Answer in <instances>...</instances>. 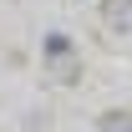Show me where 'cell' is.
I'll return each instance as SVG.
<instances>
[{"instance_id": "6da1fadb", "label": "cell", "mask_w": 132, "mask_h": 132, "mask_svg": "<svg viewBox=\"0 0 132 132\" xmlns=\"http://www.w3.org/2000/svg\"><path fill=\"white\" fill-rule=\"evenodd\" d=\"M46 71H51V81H61V86H76V81H81V61H76V51L46 56Z\"/></svg>"}, {"instance_id": "7a4b0ae2", "label": "cell", "mask_w": 132, "mask_h": 132, "mask_svg": "<svg viewBox=\"0 0 132 132\" xmlns=\"http://www.w3.org/2000/svg\"><path fill=\"white\" fill-rule=\"evenodd\" d=\"M102 26L117 36H132V0H102Z\"/></svg>"}, {"instance_id": "3957f363", "label": "cell", "mask_w": 132, "mask_h": 132, "mask_svg": "<svg viewBox=\"0 0 132 132\" xmlns=\"http://www.w3.org/2000/svg\"><path fill=\"white\" fill-rule=\"evenodd\" d=\"M102 132H132V112H122V107L107 112V117H102Z\"/></svg>"}, {"instance_id": "277c9868", "label": "cell", "mask_w": 132, "mask_h": 132, "mask_svg": "<svg viewBox=\"0 0 132 132\" xmlns=\"http://www.w3.org/2000/svg\"><path fill=\"white\" fill-rule=\"evenodd\" d=\"M61 51H71V41L66 36H46V56H61Z\"/></svg>"}]
</instances>
